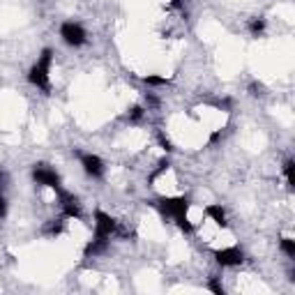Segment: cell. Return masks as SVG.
Listing matches in <instances>:
<instances>
[{"label":"cell","instance_id":"cell-18","mask_svg":"<svg viewBox=\"0 0 295 295\" xmlns=\"http://www.w3.org/2000/svg\"><path fill=\"white\" fill-rule=\"evenodd\" d=\"M159 143H161V148H164L166 152H173V143L168 141V139H166L164 134H159Z\"/></svg>","mask_w":295,"mask_h":295},{"label":"cell","instance_id":"cell-4","mask_svg":"<svg viewBox=\"0 0 295 295\" xmlns=\"http://www.w3.org/2000/svg\"><path fill=\"white\" fill-rule=\"evenodd\" d=\"M60 37L65 42H67L69 47H83L86 44V30L79 26V23H62V28H60Z\"/></svg>","mask_w":295,"mask_h":295},{"label":"cell","instance_id":"cell-23","mask_svg":"<svg viewBox=\"0 0 295 295\" xmlns=\"http://www.w3.org/2000/svg\"><path fill=\"white\" fill-rule=\"evenodd\" d=\"M2 182H5V173H0V187H2Z\"/></svg>","mask_w":295,"mask_h":295},{"label":"cell","instance_id":"cell-14","mask_svg":"<svg viewBox=\"0 0 295 295\" xmlns=\"http://www.w3.org/2000/svg\"><path fill=\"white\" fill-rule=\"evenodd\" d=\"M293 159H286V164H284V173H286V180H289V187H293L295 180H293Z\"/></svg>","mask_w":295,"mask_h":295},{"label":"cell","instance_id":"cell-3","mask_svg":"<svg viewBox=\"0 0 295 295\" xmlns=\"http://www.w3.org/2000/svg\"><path fill=\"white\" fill-rule=\"evenodd\" d=\"M33 180L37 182L40 187H51V189L60 187V178H58V173H55L53 168H49L47 164H35Z\"/></svg>","mask_w":295,"mask_h":295},{"label":"cell","instance_id":"cell-6","mask_svg":"<svg viewBox=\"0 0 295 295\" xmlns=\"http://www.w3.org/2000/svg\"><path fill=\"white\" fill-rule=\"evenodd\" d=\"M217 263L221 268H233V265H240L245 261V254H242L238 247H226V249H219L217 251Z\"/></svg>","mask_w":295,"mask_h":295},{"label":"cell","instance_id":"cell-10","mask_svg":"<svg viewBox=\"0 0 295 295\" xmlns=\"http://www.w3.org/2000/svg\"><path fill=\"white\" fill-rule=\"evenodd\" d=\"M106 245H108V240H104V238H95V240L86 247V256H97V254H101V251L106 249Z\"/></svg>","mask_w":295,"mask_h":295},{"label":"cell","instance_id":"cell-15","mask_svg":"<svg viewBox=\"0 0 295 295\" xmlns=\"http://www.w3.org/2000/svg\"><path fill=\"white\" fill-rule=\"evenodd\" d=\"M143 113H146V111H143L141 106H132V111L127 113V120L129 122H139L143 118Z\"/></svg>","mask_w":295,"mask_h":295},{"label":"cell","instance_id":"cell-21","mask_svg":"<svg viewBox=\"0 0 295 295\" xmlns=\"http://www.w3.org/2000/svg\"><path fill=\"white\" fill-rule=\"evenodd\" d=\"M251 95H263V86L254 83V86H251Z\"/></svg>","mask_w":295,"mask_h":295},{"label":"cell","instance_id":"cell-11","mask_svg":"<svg viewBox=\"0 0 295 295\" xmlns=\"http://www.w3.org/2000/svg\"><path fill=\"white\" fill-rule=\"evenodd\" d=\"M263 30H265V21L263 19H251V23H249V33L254 35V37H258V35H263Z\"/></svg>","mask_w":295,"mask_h":295},{"label":"cell","instance_id":"cell-9","mask_svg":"<svg viewBox=\"0 0 295 295\" xmlns=\"http://www.w3.org/2000/svg\"><path fill=\"white\" fill-rule=\"evenodd\" d=\"M205 212H208V217L215 221V224H219V226H226V212H224V208H221V205H208V210H205Z\"/></svg>","mask_w":295,"mask_h":295},{"label":"cell","instance_id":"cell-8","mask_svg":"<svg viewBox=\"0 0 295 295\" xmlns=\"http://www.w3.org/2000/svg\"><path fill=\"white\" fill-rule=\"evenodd\" d=\"M58 192V198H60V205H62V212L67 217H79L81 215V208H79V201L74 198L72 194H67V192H62L60 187L55 189Z\"/></svg>","mask_w":295,"mask_h":295},{"label":"cell","instance_id":"cell-12","mask_svg":"<svg viewBox=\"0 0 295 295\" xmlns=\"http://www.w3.org/2000/svg\"><path fill=\"white\" fill-rule=\"evenodd\" d=\"M175 224H178V228H180L182 233H192V231H194V226H192V224H189L187 215H180V217H175Z\"/></svg>","mask_w":295,"mask_h":295},{"label":"cell","instance_id":"cell-13","mask_svg":"<svg viewBox=\"0 0 295 295\" xmlns=\"http://www.w3.org/2000/svg\"><path fill=\"white\" fill-rule=\"evenodd\" d=\"M282 249H284V254H286V256L295 258V242L291 240V238H284V240H282Z\"/></svg>","mask_w":295,"mask_h":295},{"label":"cell","instance_id":"cell-17","mask_svg":"<svg viewBox=\"0 0 295 295\" xmlns=\"http://www.w3.org/2000/svg\"><path fill=\"white\" fill-rule=\"evenodd\" d=\"M146 83L148 86H166L168 79H164V76H146Z\"/></svg>","mask_w":295,"mask_h":295},{"label":"cell","instance_id":"cell-22","mask_svg":"<svg viewBox=\"0 0 295 295\" xmlns=\"http://www.w3.org/2000/svg\"><path fill=\"white\" fill-rule=\"evenodd\" d=\"M173 2V7H182V0H171Z\"/></svg>","mask_w":295,"mask_h":295},{"label":"cell","instance_id":"cell-20","mask_svg":"<svg viewBox=\"0 0 295 295\" xmlns=\"http://www.w3.org/2000/svg\"><path fill=\"white\" fill-rule=\"evenodd\" d=\"M5 215H7V201L2 198V196H0V219H2Z\"/></svg>","mask_w":295,"mask_h":295},{"label":"cell","instance_id":"cell-5","mask_svg":"<svg viewBox=\"0 0 295 295\" xmlns=\"http://www.w3.org/2000/svg\"><path fill=\"white\" fill-rule=\"evenodd\" d=\"M113 231H115V219L111 215H106V212L97 210V212H95V238L108 240Z\"/></svg>","mask_w":295,"mask_h":295},{"label":"cell","instance_id":"cell-1","mask_svg":"<svg viewBox=\"0 0 295 295\" xmlns=\"http://www.w3.org/2000/svg\"><path fill=\"white\" fill-rule=\"evenodd\" d=\"M51 58H53V51H51V49H44V51H42V58L37 60V65L30 69V74H28V81H30L33 86L42 88L44 93L51 90V83H49V67H51Z\"/></svg>","mask_w":295,"mask_h":295},{"label":"cell","instance_id":"cell-19","mask_svg":"<svg viewBox=\"0 0 295 295\" xmlns=\"http://www.w3.org/2000/svg\"><path fill=\"white\" fill-rule=\"evenodd\" d=\"M208 289H210V291H215V293H219V295H224V289H221V284L217 282V279H212V282L208 284Z\"/></svg>","mask_w":295,"mask_h":295},{"label":"cell","instance_id":"cell-2","mask_svg":"<svg viewBox=\"0 0 295 295\" xmlns=\"http://www.w3.org/2000/svg\"><path fill=\"white\" fill-rule=\"evenodd\" d=\"M154 205L159 208L161 215H166V217H180V215H187V210H189V201L187 198H159V201H154Z\"/></svg>","mask_w":295,"mask_h":295},{"label":"cell","instance_id":"cell-7","mask_svg":"<svg viewBox=\"0 0 295 295\" xmlns=\"http://www.w3.org/2000/svg\"><path fill=\"white\" fill-rule=\"evenodd\" d=\"M81 164H83V171L88 175H93V178H101L104 175V164H101V159L97 154H83Z\"/></svg>","mask_w":295,"mask_h":295},{"label":"cell","instance_id":"cell-16","mask_svg":"<svg viewBox=\"0 0 295 295\" xmlns=\"http://www.w3.org/2000/svg\"><path fill=\"white\" fill-rule=\"evenodd\" d=\"M62 231V221L60 219H53L51 224L47 226V233H51V235H58Z\"/></svg>","mask_w":295,"mask_h":295}]
</instances>
